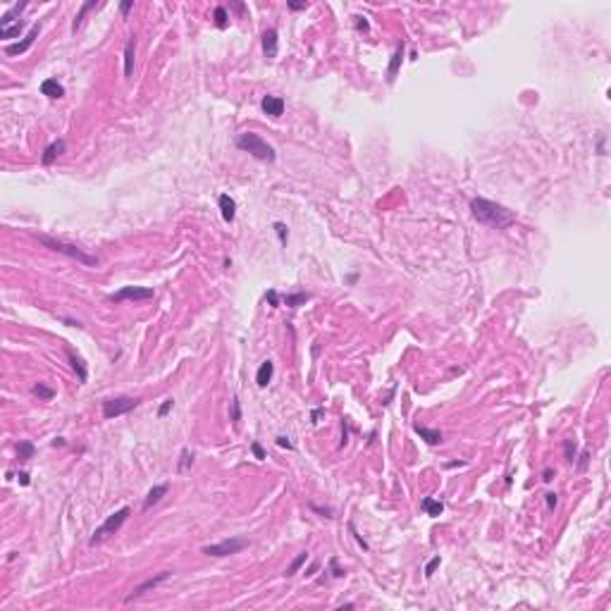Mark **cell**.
Returning a JSON list of instances; mask_svg holds the SVG:
<instances>
[{"mask_svg": "<svg viewBox=\"0 0 611 611\" xmlns=\"http://www.w3.org/2000/svg\"><path fill=\"white\" fill-rule=\"evenodd\" d=\"M421 509H423V511H425V514H427V516H432V518H435V516H439V514L444 511V504L439 502V499H432V497H425V499H423V502H421Z\"/></svg>", "mask_w": 611, "mask_h": 611, "instance_id": "19", "label": "cell"}, {"mask_svg": "<svg viewBox=\"0 0 611 611\" xmlns=\"http://www.w3.org/2000/svg\"><path fill=\"white\" fill-rule=\"evenodd\" d=\"M306 561H308V552H301L299 557H296V559H294V561H291V564H289V566H286L284 575H286V578H291V575H296V573H299V570H301V566H303Z\"/></svg>", "mask_w": 611, "mask_h": 611, "instance_id": "24", "label": "cell"}, {"mask_svg": "<svg viewBox=\"0 0 611 611\" xmlns=\"http://www.w3.org/2000/svg\"><path fill=\"white\" fill-rule=\"evenodd\" d=\"M251 449H253V454H256V459H260V461L265 459V451H263V447H260L258 442H253V444H251Z\"/></svg>", "mask_w": 611, "mask_h": 611, "instance_id": "39", "label": "cell"}, {"mask_svg": "<svg viewBox=\"0 0 611 611\" xmlns=\"http://www.w3.org/2000/svg\"><path fill=\"white\" fill-rule=\"evenodd\" d=\"M308 7V2H289V10H294V12H299V10H306Z\"/></svg>", "mask_w": 611, "mask_h": 611, "instance_id": "42", "label": "cell"}, {"mask_svg": "<svg viewBox=\"0 0 611 611\" xmlns=\"http://www.w3.org/2000/svg\"><path fill=\"white\" fill-rule=\"evenodd\" d=\"M329 568H332V575H334V578H341V575H344V570L339 568L337 559H332V561H329Z\"/></svg>", "mask_w": 611, "mask_h": 611, "instance_id": "38", "label": "cell"}, {"mask_svg": "<svg viewBox=\"0 0 611 611\" xmlns=\"http://www.w3.org/2000/svg\"><path fill=\"white\" fill-rule=\"evenodd\" d=\"M134 53H136V39L129 36V41L124 46V77L134 74Z\"/></svg>", "mask_w": 611, "mask_h": 611, "instance_id": "13", "label": "cell"}, {"mask_svg": "<svg viewBox=\"0 0 611 611\" xmlns=\"http://www.w3.org/2000/svg\"><path fill=\"white\" fill-rule=\"evenodd\" d=\"M22 29H24V19H17L12 24H5V27H0V39H17L22 34Z\"/></svg>", "mask_w": 611, "mask_h": 611, "instance_id": "21", "label": "cell"}, {"mask_svg": "<svg viewBox=\"0 0 611 611\" xmlns=\"http://www.w3.org/2000/svg\"><path fill=\"white\" fill-rule=\"evenodd\" d=\"M170 575H172V570H160L158 575H153V578H148V580H143L141 585H136L134 592H132V595L127 597V602H134V599H139L141 595H146L148 590H153V587H158L160 583H165V580H167Z\"/></svg>", "mask_w": 611, "mask_h": 611, "instance_id": "8", "label": "cell"}, {"mask_svg": "<svg viewBox=\"0 0 611 611\" xmlns=\"http://www.w3.org/2000/svg\"><path fill=\"white\" fill-rule=\"evenodd\" d=\"M277 447H282V449H294V444L286 439V437H277Z\"/></svg>", "mask_w": 611, "mask_h": 611, "instance_id": "41", "label": "cell"}, {"mask_svg": "<svg viewBox=\"0 0 611 611\" xmlns=\"http://www.w3.org/2000/svg\"><path fill=\"white\" fill-rule=\"evenodd\" d=\"M41 94L55 100V98H62L65 95V86L57 82V79H46V82H41Z\"/></svg>", "mask_w": 611, "mask_h": 611, "instance_id": "15", "label": "cell"}, {"mask_svg": "<svg viewBox=\"0 0 611 611\" xmlns=\"http://www.w3.org/2000/svg\"><path fill=\"white\" fill-rule=\"evenodd\" d=\"M356 19V27L358 29H363V31H368V22H366V17H353Z\"/></svg>", "mask_w": 611, "mask_h": 611, "instance_id": "43", "label": "cell"}, {"mask_svg": "<svg viewBox=\"0 0 611 611\" xmlns=\"http://www.w3.org/2000/svg\"><path fill=\"white\" fill-rule=\"evenodd\" d=\"M272 227H275V232H277L280 241H282V244H286V239H289V227H286L284 222H275Z\"/></svg>", "mask_w": 611, "mask_h": 611, "instance_id": "32", "label": "cell"}, {"mask_svg": "<svg viewBox=\"0 0 611 611\" xmlns=\"http://www.w3.org/2000/svg\"><path fill=\"white\" fill-rule=\"evenodd\" d=\"M94 7H98V2H95V0H89V2H84L82 10H79V14H77V17H74V22H72V31H77V29L82 27V22H84V17H86V12H89V10H94Z\"/></svg>", "mask_w": 611, "mask_h": 611, "instance_id": "25", "label": "cell"}, {"mask_svg": "<svg viewBox=\"0 0 611 611\" xmlns=\"http://www.w3.org/2000/svg\"><path fill=\"white\" fill-rule=\"evenodd\" d=\"M308 299H311V294H306V291H299V294H286V296H284V303L289 306V308H296V306H301V303H306Z\"/></svg>", "mask_w": 611, "mask_h": 611, "instance_id": "26", "label": "cell"}, {"mask_svg": "<svg viewBox=\"0 0 611 611\" xmlns=\"http://www.w3.org/2000/svg\"><path fill=\"white\" fill-rule=\"evenodd\" d=\"M67 358L69 363H72V368L77 370V375H79V382H86V377H89V373H86V366H84V361L77 356V353L72 351V349H67Z\"/></svg>", "mask_w": 611, "mask_h": 611, "instance_id": "22", "label": "cell"}, {"mask_svg": "<svg viewBox=\"0 0 611 611\" xmlns=\"http://www.w3.org/2000/svg\"><path fill=\"white\" fill-rule=\"evenodd\" d=\"M248 547V540H244V537H227V540H222V542H215V544H205L203 552L205 557H232V554H239L241 549H246Z\"/></svg>", "mask_w": 611, "mask_h": 611, "instance_id": "5", "label": "cell"}, {"mask_svg": "<svg viewBox=\"0 0 611 611\" xmlns=\"http://www.w3.org/2000/svg\"><path fill=\"white\" fill-rule=\"evenodd\" d=\"M260 108H263L265 115H270V117H280L284 112V100L280 95H265L260 100Z\"/></svg>", "mask_w": 611, "mask_h": 611, "instance_id": "10", "label": "cell"}, {"mask_svg": "<svg viewBox=\"0 0 611 611\" xmlns=\"http://www.w3.org/2000/svg\"><path fill=\"white\" fill-rule=\"evenodd\" d=\"M139 404H141V401L134 399V396H115V399H105V401H103V418L112 421V418H117V416H124V413L134 411Z\"/></svg>", "mask_w": 611, "mask_h": 611, "instance_id": "6", "label": "cell"}, {"mask_svg": "<svg viewBox=\"0 0 611 611\" xmlns=\"http://www.w3.org/2000/svg\"><path fill=\"white\" fill-rule=\"evenodd\" d=\"M401 60H404V46H399V48H396V53L392 55V62H389V67H387V82H389V84L394 82V77H396V72H399Z\"/></svg>", "mask_w": 611, "mask_h": 611, "instance_id": "20", "label": "cell"}, {"mask_svg": "<svg viewBox=\"0 0 611 611\" xmlns=\"http://www.w3.org/2000/svg\"><path fill=\"white\" fill-rule=\"evenodd\" d=\"M153 296H155V291L150 286H122L120 291L110 294L108 301H115V303H120V301H148Z\"/></svg>", "mask_w": 611, "mask_h": 611, "instance_id": "7", "label": "cell"}, {"mask_svg": "<svg viewBox=\"0 0 611 611\" xmlns=\"http://www.w3.org/2000/svg\"><path fill=\"white\" fill-rule=\"evenodd\" d=\"M24 7H27V2H19V5H12V7L7 10V12H5V14H2V17H0V27H5V24H12V22H17V17L22 14V10H24ZM19 19H22V17H19Z\"/></svg>", "mask_w": 611, "mask_h": 611, "instance_id": "23", "label": "cell"}, {"mask_svg": "<svg viewBox=\"0 0 611 611\" xmlns=\"http://www.w3.org/2000/svg\"><path fill=\"white\" fill-rule=\"evenodd\" d=\"M470 213L477 222L487 225L492 230H504L516 220V215L509 208L494 203V201H487V198H470Z\"/></svg>", "mask_w": 611, "mask_h": 611, "instance_id": "1", "label": "cell"}, {"mask_svg": "<svg viewBox=\"0 0 611 611\" xmlns=\"http://www.w3.org/2000/svg\"><path fill=\"white\" fill-rule=\"evenodd\" d=\"M129 514H132V509H129V506H122V509H117L115 514H110V516L105 518V520H103V523H100L98 528H95L94 537L89 540V544H91V547H95V544L103 542V540H105L108 535H115L117 530L122 528L124 520L129 518Z\"/></svg>", "mask_w": 611, "mask_h": 611, "instance_id": "4", "label": "cell"}, {"mask_svg": "<svg viewBox=\"0 0 611 611\" xmlns=\"http://www.w3.org/2000/svg\"><path fill=\"white\" fill-rule=\"evenodd\" d=\"M34 444L31 442H19V447H17V459L19 461H29V459H34Z\"/></svg>", "mask_w": 611, "mask_h": 611, "instance_id": "27", "label": "cell"}, {"mask_svg": "<svg viewBox=\"0 0 611 611\" xmlns=\"http://www.w3.org/2000/svg\"><path fill=\"white\" fill-rule=\"evenodd\" d=\"M311 509L315 511V514H320V516H325V518H334V511H332V509H323V506H318V504H311Z\"/></svg>", "mask_w": 611, "mask_h": 611, "instance_id": "35", "label": "cell"}, {"mask_svg": "<svg viewBox=\"0 0 611 611\" xmlns=\"http://www.w3.org/2000/svg\"><path fill=\"white\" fill-rule=\"evenodd\" d=\"M413 430H416V435H421L423 439L427 442V444H442V439H444L439 430H430V427H423V425H418V423L413 425Z\"/></svg>", "mask_w": 611, "mask_h": 611, "instance_id": "16", "label": "cell"}, {"mask_svg": "<svg viewBox=\"0 0 611 611\" xmlns=\"http://www.w3.org/2000/svg\"><path fill=\"white\" fill-rule=\"evenodd\" d=\"M272 375H275V363L272 361H263L258 368V373H256V384L258 387H268L272 380Z\"/></svg>", "mask_w": 611, "mask_h": 611, "instance_id": "14", "label": "cell"}, {"mask_svg": "<svg viewBox=\"0 0 611 611\" xmlns=\"http://www.w3.org/2000/svg\"><path fill=\"white\" fill-rule=\"evenodd\" d=\"M265 299H268V303H270L272 308H277V306H280V294H277L275 289H270V291H268V296H265Z\"/></svg>", "mask_w": 611, "mask_h": 611, "instance_id": "36", "label": "cell"}, {"mask_svg": "<svg viewBox=\"0 0 611 611\" xmlns=\"http://www.w3.org/2000/svg\"><path fill=\"white\" fill-rule=\"evenodd\" d=\"M573 456H575V442H573V439H566V459L573 461Z\"/></svg>", "mask_w": 611, "mask_h": 611, "instance_id": "37", "label": "cell"}, {"mask_svg": "<svg viewBox=\"0 0 611 611\" xmlns=\"http://www.w3.org/2000/svg\"><path fill=\"white\" fill-rule=\"evenodd\" d=\"M315 570H318V564H313L311 568H308V573H306V575H313V573H315Z\"/></svg>", "mask_w": 611, "mask_h": 611, "instance_id": "48", "label": "cell"}, {"mask_svg": "<svg viewBox=\"0 0 611 611\" xmlns=\"http://www.w3.org/2000/svg\"><path fill=\"white\" fill-rule=\"evenodd\" d=\"M132 7H134V0H124L122 5H120V12H122L124 17H127V14H129V10H132Z\"/></svg>", "mask_w": 611, "mask_h": 611, "instance_id": "40", "label": "cell"}, {"mask_svg": "<svg viewBox=\"0 0 611 611\" xmlns=\"http://www.w3.org/2000/svg\"><path fill=\"white\" fill-rule=\"evenodd\" d=\"M230 418L234 425H239V421H241V404H239V399L234 396L230 401Z\"/></svg>", "mask_w": 611, "mask_h": 611, "instance_id": "29", "label": "cell"}, {"mask_svg": "<svg viewBox=\"0 0 611 611\" xmlns=\"http://www.w3.org/2000/svg\"><path fill=\"white\" fill-rule=\"evenodd\" d=\"M439 564H442V559H439V557L432 559V561H430V564L425 566V578H432V573L437 570V566H439Z\"/></svg>", "mask_w": 611, "mask_h": 611, "instance_id": "34", "label": "cell"}, {"mask_svg": "<svg viewBox=\"0 0 611 611\" xmlns=\"http://www.w3.org/2000/svg\"><path fill=\"white\" fill-rule=\"evenodd\" d=\"M165 494H167V485H165V482H163V485H155V487L146 494V499H143V511H148L150 506H155V504L160 502Z\"/></svg>", "mask_w": 611, "mask_h": 611, "instance_id": "17", "label": "cell"}, {"mask_svg": "<svg viewBox=\"0 0 611 611\" xmlns=\"http://www.w3.org/2000/svg\"><path fill=\"white\" fill-rule=\"evenodd\" d=\"M191 463H193V454L189 449H182V454H179V473H184Z\"/></svg>", "mask_w": 611, "mask_h": 611, "instance_id": "30", "label": "cell"}, {"mask_svg": "<svg viewBox=\"0 0 611 611\" xmlns=\"http://www.w3.org/2000/svg\"><path fill=\"white\" fill-rule=\"evenodd\" d=\"M542 480H544V482H552V480H554V470H552V468H547V470H544V477H542Z\"/></svg>", "mask_w": 611, "mask_h": 611, "instance_id": "46", "label": "cell"}, {"mask_svg": "<svg viewBox=\"0 0 611 611\" xmlns=\"http://www.w3.org/2000/svg\"><path fill=\"white\" fill-rule=\"evenodd\" d=\"M31 392L36 394L39 399H43V401H50V399L55 396V389L46 387V384H41V382H39V384H34V389H31Z\"/></svg>", "mask_w": 611, "mask_h": 611, "instance_id": "28", "label": "cell"}, {"mask_svg": "<svg viewBox=\"0 0 611 611\" xmlns=\"http://www.w3.org/2000/svg\"><path fill=\"white\" fill-rule=\"evenodd\" d=\"M17 480H19V485H29V482H31V480H29V473H19Z\"/></svg>", "mask_w": 611, "mask_h": 611, "instance_id": "45", "label": "cell"}, {"mask_svg": "<svg viewBox=\"0 0 611 611\" xmlns=\"http://www.w3.org/2000/svg\"><path fill=\"white\" fill-rule=\"evenodd\" d=\"M175 406V399H165L163 401V406L158 408V418H165L167 413H170V408Z\"/></svg>", "mask_w": 611, "mask_h": 611, "instance_id": "33", "label": "cell"}, {"mask_svg": "<svg viewBox=\"0 0 611 611\" xmlns=\"http://www.w3.org/2000/svg\"><path fill=\"white\" fill-rule=\"evenodd\" d=\"M65 444V439L62 437H57V439H53V447H62Z\"/></svg>", "mask_w": 611, "mask_h": 611, "instance_id": "47", "label": "cell"}, {"mask_svg": "<svg viewBox=\"0 0 611 611\" xmlns=\"http://www.w3.org/2000/svg\"><path fill=\"white\" fill-rule=\"evenodd\" d=\"M39 31H41V24H34V27L29 29V34L24 36V41H22V43H14V46H7V48H5V53H7V55L27 53L29 48L34 46V41L39 39Z\"/></svg>", "mask_w": 611, "mask_h": 611, "instance_id": "9", "label": "cell"}, {"mask_svg": "<svg viewBox=\"0 0 611 611\" xmlns=\"http://www.w3.org/2000/svg\"><path fill=\"white\" fill-rule=\"evenodd\" d=\"M227 19H230V17H227V7H225V5H218V7H215V24H218L220 29H225L227 27Z\"/></svg>", "mask_w": 611, "mask_h": 611, "instance_id": "31", "label": "cell"}, {"mask_svg": "<svg viewBox=\"0 0 611 611\" xmlns=\"http://www.w3.org/2000/svg\"><path fill=\"white\" fill-rule=\"evenodd\" d=\"M236 148L251 153L256 160H263V163H275V158H277V153L270 143L253 132H244V134L236 136Z\"/></svg>", "mask_w": 611, "mask_h": 611, "instance_id": "3", "label": "cell"}, {"mask_svg": "<svg viewBox=\"0 0 611 611\" xmlns=\"http://www.w3.org/2000/svg\"><path fill=\"white\" fill-rule=\"evenodd\" d=\"M36 239H39L46 248H50V251H55V253H62V256L77 260V263H82V265H86V268H98V265H100V260L95 258V256L86 253V251L79 248V246L62 241V239H55V236H48V234H36Z\"/></svg>", "mask_w": 611, "mask_h": 611, "instance_id": "2", "label": "cell"}, {"mask_svg": "<svg viewBox=\"0 0 611 611\" xmlns=\"http://www.w3.org/2000/svg\"><path fill=\"white\" fill-rule=\"evenodd\" d=\"M263 53L268 60H272L277 55V31L275 29H265L263 31Z\"/></svg>", "mask_w": 611, "mask_h": 611, "instance_id": "11", "label": "cell"}, {"mask_svg": "<svg viewBox=\"0 0 611 611\" xmlns=\"http://www.w3.org/2000/svg\"><path fill=\"white\" fill-rule=\"evenodd\" d=\"M554 506H557V494L549 492V494H547V509H554Z\"/></svg>", "mask_w": 611, "mask_h": 611, "instance_id": "44", "label": "cell"}, {"mask_svg": "<svg viewBox=\"0 0 611 611\" xmlns=\"http://www.w3.org/2000/svg\"><path fill=\"white\" fill-rule=\"evenodd\" d=\"M220 203V213H222V220L225 222H232L234 220V215H236V203H234V198H232L230 193H222L218 198Z\"/></svg>", "mask_w": 611, "mask_h": 611, "instance_id": "12", "label": "cell"}, {"mask_svg": "<svg viewBox=\"0 0 611 611\" xmlns=\"http://www.w3.org/2000/svg\"><path fill=\"white\" fill-rule=\"evenodd\" d=\"M65 153V141H55V143H50L48 148L43 150V155H41V163L43 165H50L57 158V155H62Z\"/></svg>", "mask_w": 611, "mask_h": 611, "instance_id": "18", "label": "cell"}]
</instances>
